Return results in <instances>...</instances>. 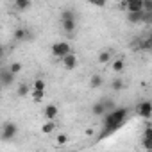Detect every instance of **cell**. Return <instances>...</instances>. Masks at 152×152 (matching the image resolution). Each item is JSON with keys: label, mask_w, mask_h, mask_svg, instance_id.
I'll return each mask as SVG.
<instances>
[{"label": "cell", "mask_w": 152, "mask_h": 152, "mask_svg": "<svg viewBox=\"0 0 152 152\" xmlns=\"http://www.w3.org/2000/svg\"><path fill=\"white\" fill-rule=\"evenodd\" d=\"M145 39H147V43H148V47H150V50H152V32H150Z\"/></svg>", "instance_id": "obj_27"}, {"label": "cell", "mask_w": 152, "mask_h": 152, "mask_svg": "<svg viewBox=\"0 0 152 152\" xmlns=\"http://www.w3.org/2000/svg\"><path fill=\"white\" fill-rule=\"evenodd\" d=\"M104 104H106V109H107V113H113L115 109H116V104H115V100H111V99H104Z\"/></svg>", "instance_id": "obj_22"}, {"label": "cell", "mask_w": 152, "mask_h": 152, "mask_svg": "<svg viewBox=\"0 0 152 152\" xmlns=\"http://www.w3.org/2000/svg\"><path fill=\"white\" fill-rule=\"evenodd\" d=\"M70 54H73L72 52V47H70V43L68 41H56L54 45H52V56L54 57H57V59H64V57H68Z\"/></svg>", "instance_id": "obj_2"}, {"label": "cell", "mask_w": 152, "mask_h": 152, "mask_svg": "<svg viewBox=\"0 0 152 152\" xmlns=\"http://www.w3.org/2000/svg\"><path fill=\"white\" fill-rule=\"evenodd\" d=\"M127 113H129V111H127L125 107H116L113 113H107V115L104 116V132H102L99 138H104V136H107V134L118 131V129L124 125V122H125V118H127Z\"/></svg>", "instance_id": "obj_1"}, {"label": "cell", "mask_w": 152, "mask_h": 152, "mask_svg": "<svg viewBox=\"0 0 152 152\" xmlns=\"http://www.w3.org/2000/svg\"><path fill=\"white\" fill-rule=\"evenodd\" d=\"M124 81L122 79H113V83H111V88L115 90V91H120V90H124Z\"/></svg>", "instance_id": "obj_21"}, {"label": "cell", "mask_w": 152, "mask_h": 152, "mask_svg": "<svg viewBox=\"0 0 152 152\" xmlns=\"http://www.w3.org/2000/svg\"><path fill=\"white\" fill-rule=\"evenodd\" d=\"M22 68H23V66H22V63H18V61H15V63H11V64H9V72H11V73H15V75H16V73H20V72H22Z\"/></svg>", "instance_id": "obj_20"}, {"label": "cell", "mask_w": 152, "mask_h": 152, "mask_svg": "<svg viewBox=\"0 0 152 152\" xmlns=\"http://www.w3.org/2000/svg\"><path fill=\"white\" fill-rule=\"evenodd\" d=\"M91 113L95 115V116H106L107 115V109H106V104H104V99H100V100H97L93 106H91Z\"/></svg>", "instance_id": "obj_8"}, {"label": "cell", "mask_w": 152, "mask_h": 152, "mask_svg": "<svg viewBox=\"0 0 152 152\" xmlns=\"http://www.w3.org/2000/svg\"><path fill=\"white\" fill-rule=\"evenodd\" d=\"M127 9V15L131 13H143V0H129L124 4Z\"/></svg>", "instance_id": "obj_6"}, {"label": "cell", "mask_w": 152, "mask_h": 152, "mask_svg": "<svg viewBox=\"0 0 152 152\" xmlns=\"http://www.w3.org/2000/svg\"><path fill=\"white\" fill-rule=\"evenodd\" d=\"M141 138H147V140H152V125H147L143 129V136Z\"/></svg>", "instance_id": "obj_26"}, {"label": "cell", "mask_w": 152, "mask_h": 152, "mask_svg": "<svg viewBox=\"0 0 152 152\" xmlns=\"http://www.w3.org/2000/svg\"><path fill=\"white\" fill-rule=\"evenodd\" d=\"M61 23H63L64 32H68V34H73L75 29H77V22H75V20H63Z\"/></svg>", "instance_id": "obj_10"}, {"label": "cell", "mask_w": 152, "mask_h": 152, "mask_svg": "<svg viewBox=\"0 0 152 152\" xmlns=\"http://www.w3.org/2000/svg\"><path fill=\"white\" fill-rule=\"evenodd\" d=\"M93 6H97V7H104L106 2H93Z\"/></svg>", "instance_id": "obj_28"}, {"label": "cell", "mask_w": 152, "mask_h": 152, "mask_svg": "<svg viewBox=\"0 0 152 152\" xmlns=\"http://www.w3.org/2000/svg\"><path fill=\"white\" fill-rule=\"evenodd\" d=\"M148 23H152V18H150V22H148Z\"/></svg>", "instance_id": "obj_30"}, {"label": "cell", "mask_w": 152, "mask_h": 152, "mask_svg": "<svg viewBox=\"0 0 152 152\" xmlns=\"http://www.w3.org/2000/svg\"><path fill=\"white\" fill-rule=\"evenodd\" d=\"M111 66H113V72L120 73V72H124V68H125V63H124V59H115Z\"/></svg>", "instance_id": "obj_17"}, {"label": "cell", "mask_w": 152, "mask_h": 152, "mask_svg": "<svg viewBox=\"0 0 152 152\" xmlns=\"http://www.w3.org/2000/svg\"><path fill=\"white\" fill-rule=\"evenodd\" d=\"M31 91H32V86H29V84H25V83H22V84L18 86V90H16L18 97H27V95H31Z\"/></svg>", "instance_id": "obj_15"}, {"label": "cell", "mask_w": 152, "mask_h": 152, "mask_svg": "<svg viewBox=\"0 0 152 152\" xmlns=\"http://www.w3.org/2000/svg\"><path fill=\"white\" fill-rule=\"evenodd\" d=\"M27 38H29V31H27L25 27L15 29V41H23V39H27Z\"/></svg>", "instance_id": "obj_11"}, {"label": "cell", "mask_w": 152, "mask_h": 152, "mask_svg": "<svg viewBox=\"0 0 152 152\" xmlns=\"http://www.w3.org/2000/svg\"><path fill=\"white\" fill-rule=\"evenodd\" d=\"M45 88H47V83H45L43 79H36V81L32 83V90H34V91H45Z\"/></svg>", "instance_id": "obj_18"}, {"label": "cell", "mask_w": 152, "mask_h": 152, "mask_svg": "<svg viewBox=\"0 0 152 152\" xmlns=\"http://www.w3.org/2000/svg\"><path fill=\"white\" fill-rule=\"evenodd\" d=\"M31 6H32L31 0H15V9H16V11H25V9H29Z\"/></svg>", "instance_id": "obj_14"}, {"label": "cell", "mask_w": 152, "mask_h": 152, "mask_svg": "<svg viewBox=\"0 0 152 152\" xmlns=\"http://www.w3.org/2000/svg\"><path fill=\"white\" fill-rule=\"evenodd\" d=\"M56 143H57V145H66V143H68V136H66V134H57Z\"/></svg>", "instance_id": "obj_25"}, {"label": "cell", "mask_w": 152, "mask_h": 152, "mask_svg": "<svg viewBox=\"0 0 152 152\" xmlns=\"http://www.w3.org/2000/svg\"><path fill=\"white\" fill-rule=\"evenodd\" d=\"M16 132H18V127H16L15 122H6V124L2 125V140H4V141L15 140Z\"/></svg>", "instance_id": "obj_3"}, {"label": "cell", "mask_w": 152, "mask_h": 152, "mask_svg": "<svg viewBox=\"0 0 152 152\" xmlns=\"http://www.w3.org/2000/svg\"><path fill=\"white\" fill-rule=\"evenodd\" d=\"M43 118L47 120V122H56V118H57V115H59V107L56 106V104H47L45 107H43Z\"/></svg>", "instance_id": "obj_5"}, {"label": "cell", "mask_w": 152, "mask_h": 152, "mask_svg": "<svg viewBox=\"0 0 152 152\" xmlns=\"http://www.w3.org/2000/svg\"><path fill=\"white\" fill-rule=\"evenodd\" d=\"M57 129V122H43V125H41V132L43 134H52L54 131Z\"/></svg>", "instance_id": "obj_12"}, {"label": "cell", "mask_w": 152, "mask_h": 152, "mask_svg": "<svg viewBox=\"0 0 152 152\" xmlns=\"http://www.w3.org/2000/svg\"><path fill=\"white\" fill-rule=\"evenodd\" d=\"M141 147L145 152H152V140H147V138H141Z\"/></svg>", "instance_id": "obj_23"}, {"label": "cell", "mask_w": 152, "mask_h": 152, "mask_svg": "<svg viewBox=\"0 0 152 152\" xmlns=\"http://www.w3.org/2000/svg\"><path fill=\"white\" fill-rule=\"evenodd\" d=\"M63 66H64L66 70H73L75 66H77V56H75V54H70L68 57H64V59H63Z\"/></svg>", "instance_id": "obj_9"}, {"label": "cell", "mask_w": 152, "mask_h": 152, "mask_svg": "<svg viewBox=\"0 0 152 152\" xmlns=\"http://www.w3.org/2000/svg\"><path fill=\"white\" fill-rule=\"evenodd\" d=\"M31 99H32V102H41L43 99H45V91H31Z\"/></svg>", "instance_id": "obj_19"}, {"label": "cell", "mask_w": 152, "mask_h": 152, "mask_svg": "<svg viewBox=\"0 0 152 152\" xmlns=\"http://www.w3.org/2000/svg\"><path fill=\"white\" fill-rule=\"evenodd\" d=\"M113 59V54L109 52V50H102L100 54H99V63L100 64H106V63H109Z\"/></svg>", "instance_id": "obj_16"}, {"label": "cell", "mask_w": 152, "mask_h": 152, "mask_svg": "<svg viewBox=\"0 0 152 152\" xmlns=\"http://www.w3.org/2000/svg\"><path fill=\"white\" fill-rule=\"evenodd\" d=\"M0 83H2V86H4V88L11 86V84L15 83V73H11V72H9V68H4L2 72H0Z\"/></svg>", "instance_id": "obj_7"}, {"label": "cell", "mask_w": 152, "mask_h": 152, "mask_svg": "<svg viewBox=\"0 0 152 152\" xmlns=\"http://www.w3.org/2000/svg\"><path fill=\"white\" fill-rule=\"evenodd\" d=\"M102 83H104V79H102V75L95 73V75H91V79H90V88L97 90V88H100V86H102Z\"/></svg>", "instance_id": "obj_13"}, {"label": "cell", "mask_w": 152, "mask_h": 152, "mask_svg": "<svg viewBox=\"0 0 152 152\" xmlns=\"http://www.w3.org/2000/svg\"><path fill=\"white\" fill-rule=\"evenodd\" d=\"M63 20H75V15H73V11H70V9H64L63 11V15H61V22Z\"/></svg>", "instance_id": "obj_24"}, {"label": "cell", "mask_w": 152, "mask_h": 152, "mask_svg": "<svg viewBox=\"0 0 152 152\" xmlns=\"http://www.w3.org/2000/svg\"><path fill=\"white\" fill-rule=\"evenodd\" d=\"M136 115L141 116V118H145V120L152 118V102H150V100L140 102V104L136 106Z\"/></svg>", "instance_id": "obj_4"}, {"label": "cell", "mask_w": 152, "mask_h": 152, "mask_svg": "<svg viewBox=\"0 0 152 152\" xmlns=\"http://www.w3.org/2000/svg\"><path fill=\"white\" fill-rule=\"evenodd\" d=\"M93 132H95L93 129H86V136H93Z\"/></svg>", "instance_id": "obj_29"}]
</instances>
